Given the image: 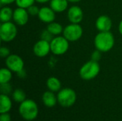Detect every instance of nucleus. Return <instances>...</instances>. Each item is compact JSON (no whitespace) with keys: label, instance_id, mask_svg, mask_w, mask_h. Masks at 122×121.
<instances>
[{"label":"nucleus","instance_id":"obj_1","mask_svg":"<svg viewBox=\"0 0 122 121\" xmlns=\"http://www.w3.org/2000/svg\"><path fill=\"white\" fill-rule=\"evenodd\" d=\"M96 49L101 52H107L114 46V37L110 31L99 32L94 38Z\"/></svg>","mask_w":122,"mask_h":121},{"label":"nucleus","instance_id":"obj_2","mask_svg":"<svg viewBox=\"0 0 122 121\" xmlns=\"http://www.w3.org/2000/svg\"><path fill=\"white\" fill-rule=\"evenodd\" d=\"M21 116L26 121H33L38 116V106L36 103L31 99H26L21 103L19 108Z\"/></svg>","mask_w":122,"mask_h":121},{"label":"nucleus","instance_id":"obj_3","mask_svg":"<svg viewBox=\"0 0 122 121\" xmlns=\"http://www.w3.org/2000/svg\"><path fill=\"white\" fill-rule=\"evenodd\" d=\"M100 71V66L97 61L91 60L85 63L79 71L80 77L85 80L89 81L96 78Z\"/></svg>","mask_w":122,"mask_h":121},{"label":"nucleus","instance_id":"obj_4","mask_svg":"<svg viewBox=\"0 0 122 121\" xmlns=\"http://www.w3.org/2000/svg\"><path fill=\"white\" fill-rule=\"evenodd\" d=\"M57 100L61 106L64 108L71 107L76 102V94L73 89L65 88L59 91L57 95Z\"/></svg>","mask_w":122,"mask_h":121},{"label":"nucleus","instance_id":"obj_5","mask_svg":"<svg viewBox=\"0 0 122 121\" xmlns=\"http://www.w3.org/2000/svg\"><path fill=\"white\" fill-rule=\"evenodd\" d=\"M69 41L64 36L54 37L50 42L51 52L57 56L64 54L69 49Z\"/></svg>","mask_w":122,"mask_h":121},{"label":"nucleus","instance_id":"obj_6","mask_svg":"<svg viewBox=\"0 0 122 121\" xmlns=\"http://www.w3.org/2000/svg\"><path fill=\"white\" fill-rule=\"evenodd\" d=\"M17 35V28L11 21L2 23L0 26V38L4 42L13 41Z\"/></svg>","mask_w":122,"mask_h":121},{"label":"nucleus","instance_id":"obj_7","mask_svg":"<svg viewBox=\"0 0 122 121\" xmlns=\"http://www.w3.org/2000/svg\"><path fill=\"white\" fill-rule=\"evenodd\" d=\"M83 34V29L79 24H71L66 26L63 31L64 36L69 41H78Z\"/></svg>","mask_w":122,"mask_h":121},{"label":"nucleus","instance_id":"obj_8","mask_svg":"<svg viewBox=\"0 0 122 121\" xmlns=\"http://www.w3.org/2000/svg\"><path fill=\"white\" fill-rule=\"evenodd\" d=\"M6 66L12 72L18 73L24 69V63L19 56L16 54H10L6 58Z\"/></svg>","mask_w":122,"mask_h":121},{"label":"nucleus","instance_id":"obj_9","mask_svg":"<svg viewBox=\"0 0 122 121\" xmlns=\"http://www.w3.org/2000/svg\"><path fill=\"white\" fill-rule=\"evenodd\" d=\"M33 51L36 56L40 58L47 56L51 51L50 42L42 39L38 41L34 46Z\"/></svg>","mask_w":122,"mask_h":121},{"label":"nucleus","instance_id":"obj_10","mask_svg":"<svg viewBox=\"0 0 122 121\" xmlns=\"http://www.w3.org/2000/svg\"><path fill=\"white\" fill-rule=\"evenodd\" d=\"M29 13L26 9L17 7L13 14V19L16 24L19 26H24L27 24L29 21Z\"/></svg>","mask_w":122,"mask_h":121},{"label":"nucleus","instance_id":"obj_11","mask_svg":"<svg viewBox=\"0 0 122 121\" xmlns=\"http://www.w3.org/2000/svg\"><path fill=\"white\" fill-rule=\"evenodd\" d=\"M67 17L71 24H79L84 17L83 11L78 6H72L68 10Z\"/></svg>","mask_w":122,"mask_h":121},{"label":"nucleus","instance_id":"obj_12","mask_svg":"<svg viewBox=\"0 0 122 121\" xmlns=\"http://www.w3.org/2000/svg\"><path fill=\"white\" fill-rule=\"evenodd\" d=\"M96 28L99 32L110 31L112 26V21L109 16L107 15H102L99 16L96 21Z\"/></svg>","mask_w":122,"mask_h":121},{"label":"nucleus","instance_id":"obj_13","mask_svg":"<svg viewBox=\"0 0 122 121\" xmlns=\"http://www.w3.org/2000/svg\"><path fill=\"white\" fill-rule=\"evenodd\" d=\"M38 17L41 21L49 24L55 19V11L51 7L44 6L40 9Z\"/></svg>","mask_w":122,"mask_h":121},{"label":"nucleus","instance_id":"obj_14","mask_svg":"<svg viewBox=\"0 0 122 121\" xmlns=\"http://www.w3.org/2000/svg\"><path fill=\"white\" fill-rule=\"evenodd\" d=\"M42 101L44 104L48 108L54 107L56 104V102L58 101L57 97H56L54 93L51 91H46L44 93L42 96Z\"/></svg>","mask_w":122,"mask_h":121},{"label":"nucleus","instance_id":"obj_15","mask_svg":"<svg viewBox=\"0 0 122 121\" xmlns=\"http://www.w3.org/2000/svg\"><path fill=\"white\" fill-rule=\"evenodd\" d=\"M67 0H51L50 7L57 13L64 11L68 7Z\"/></svg>","mask_w":122,"mask_h":121},{"label":"nucleus","instance_id":"obj_16","mask_svg":"<svg viewBox=\"0 0 122 121\" xmlns=\"http://www.w3.org/2000/svg\"><path fill=\"white\" fill-rule=\"evenodd\" d=\"M11 101L8 95L1 94L0 96V113H8L11 108Z\"/></svg>","mask_w":122,"mask_h":121},{"label":"nucleus","instance_id":"obj_17","mask_svg":"<svg viewBox=\"0 0 122 121\" xmlns=\"http://www.w3.org/2000/svg\"><path fill=\"white\" fill-rule=\"evenodd\" d=\"M14 11L9 6H4L0 11V20L2 23L9 22L13 19Z\"/></svg>","mask_w":122,"mask_h":121},{"label":"nucleus","instance_id":"obj_18","mask_svg":"<svg viewBox=\"0 0 122 121\" xmlns=\"http://www.w3.org/2000/svg\"><path fill=\"white\" fill-rule=\"evenodd\" d=\"M46 86L49 91L52 92L59 91L61 87V84L60 81L56 77H50L48 78L46 81Z\"/></svg>","mask_w":122,"mask_h":121},{"label":"nucleus","instance_id":"obj_19","mask_svg":"<svg viewBox=\"0 0 122 121\" xmlns=\"http://www.w3.org/2000/svg\"><path fill=\"white\" fill-rule=\"evenodd\" d=\"M46 29L50 33H51L54 36H58V35L61 34L64 31L62 26L59 23L54 22V21L49 23L47 26Z\"/></svg>","mask_w":122,"mask_h":121},{"label":"nucleus","instance_id":"obj_20","mask_svg":"<svg viewBox=\"0 0 122 121\" xmlns=\"http://www.w3.org/2000/svg\"><path fill=\"white\" fill-rule=\"evenodd\" d=\"M11 72L8 68H2L0 70V83H9L12 78Z\"/></svg>","mask_w":122,"mask_h":121},{"label":"nucleus","instance_id":"obj_21","mask_svg":"<svg viewBox=\"0 0 122 121\" xmlns=\"http://www.w3.org/2000/svg\"><path fill=\"white\" fill-rule=\"evenodd\" d=\"M12 97L13 99L17 102V103H22L23 101H24L26 100V94L20 88L16 89L13 93H12Z\"/></svg>","mask_w":122,"mask_h":121},{"label":"nucleus","instance_id":"obj_22","mask_svg":"<svg viewBox=\"0 0 122 121\" xmlns=\"http://www.w3.org/2000/svg\"><path fill=\"white\" fill-rule=\"evenodd\" d=\"M35 0H16V4L18 7L24 8V9H27L30 6L33 5L34 4Z\"/></svg>","mask_w":122,"mask_h":121},{"label":"nucleus","instance_id":"obj_23","mask_svg":"<svg viewBox=\"0 0 122 121\" xmlns=\"http://www.w3.org/2000/svg\"><path fill=\"white\" fill-rule=\"evenodd\" d=\"M54 38V35L51 33H50L47 29H44V31H42V32L41 34V39L42 40L51 42Z\"/></svg>","mask_w":122,"mask_h":121},{"label":"nucleus","instance_id":"obj_24","mask_svg":"<svg viewBox=\"0 0 122 121\" xmlns=\"http://www.w3.org/2000/svg\"><path fill=\"white\" fill-rule=\"evenodd\" d=\"M11 86L9 83H1V94H5V95H8L9 93H11Z\"/></svg>","mask_w":122,"mask_h":121},{"label":"nucleus","instance_id":"obj_25","mask_svg":"<svg viewBox=\"0 0 122 121\" xmlns=\"http://www.w3.org/2000/svg\"><path fill=\"white\" fill-rule=\"evenodd\" d=\"M29 15H31V16H36L39 14V10L40 9H39V7L37 6H35V5H31L29 7H28L26 9Z\"/></svg>","mask_w":122,"mask_h":121},{"label":"nucleus","instance_id":"obj_26","mask_svg":"<svg viewBox=\"0 0 122 121\" xmlns=\"http://www.w3.org/2000/svg\"><path fill=\"white\" fill-rule=\"evenodd\" d=\"M102 53V52H101L100 51L96 49V50L92 53V55H91V58H92L91 60H93V61H97V62H98V61L101 59Z\"/></svg>","mask_w":122,"mask_h":121},{"label":"nucleus","instance_id":"obj_27","mask_svg":"<svg viewBox=\"0 0 122 121\" xmlns=\"http://www.w3.org/2000/svg\"><path fill=\"white\" fill-rule=\"evenodd\" d=\"M10 55V51L8 48L2 46L0 48V56L1 58H7Z\"/></svg>","mask_w":122,"mask_h":121},{"label":"nucleus","instance_id":"obj_28","mask_svg":"<svg viewBox=\"0 0 122 121\" xmlns=\"http://www.w3.org/2000/svg\"><path fill=\"white\" fill-rule=\"evenodd\" d=\"M0 121H11V116L7 113H1Z\"/></svg>","mask_w":122,"mask_h":121},{"label":"nucleus","instance_id":"obj_29","mask_svg":"<svg viewBox=\"0 0 122 121\" xmlns=\"http://www.w3.org/2000/svg\"><path fill=\"white\" fill-rule=\"evenodd\" d=\"M16 0H0V2L1 4H12L14 2H16Z\"/></svg>","mask_w":122,"mask_h":121},{"label":"nucleus","instance_id":"obj_30","mask_svg":"<svg viewBox=\"0 0 122 121\" xmlns=\"http://www.w3.org/2000/svg\"><path fill=\"white\" fill-rule=\"evenodd\" d=\"M18 73V76L20 77V78H24L25 76H26V72H25V71H24V69H22L21 71H20L19 72H18L17 73Z\"/></svg>","mask_w":122,"mask_h":121},{"label":"nucleus","instance_id":"obj_31","mask_svg":"<svg viewBox=\"0 0 122 121\" xmlns=\"http://www.w3.org/2000/svg\"><path fill=\"white\" fill-rule=\"evenodd\" d=\"M119 33L122 35V20L120 21L119 25Z\"/></svg>","mask_w":122,"mask_h":121},{"label":"nucleus","instance_id":"obj_32","mask_svg":"<svg viewBox=\"0 0 122 121\" xmlns=\"http://www.w3.org/2000/svg\"><path fill=\"white\" fill-rule=\"evenodd\" d=\"M36 2L38 3H41V4H43V3H46V2H48L51 0H35Z\"/></svg>","mask_w":122,"mask_h":121},{"label":"nucleus","instance_id":"obj_33","mask_svg":"<svg viewBox=\"0 0 122 121\" xmlns=\"http://www.w3.org/2000/svg\"><path fill=\"white\" fill-rule=\"evenodd\" d=\"M69 2H72V3H77V2H79L81 1V0H67Z\"/></svg>","mask_w":122,"mask_h":121}]
</instances>
